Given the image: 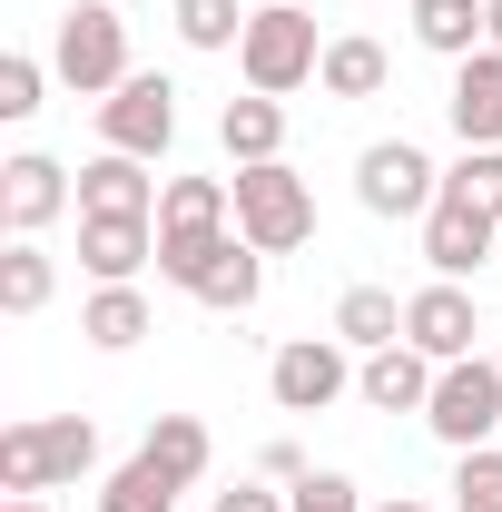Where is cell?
Masks as SVG:
<instances>
[{
  "label": "cell",
  "instance_id": "1",
  "mask_svg": "<svg viewBox=\"0 0 502 512\" xmlns=\"http://www.w3.org/2000/svg\"><path fill=\"white\" fill-rule=\"evenodd\" d=\"M227 217H237L227 178H168V197H158V276L197 286V266L227 247Z\"/></svg>",
  "mask_w": 502,
  "mask_h": 512
},
{
  "label": "cell",
  "instance_id": "2",
  "mask_svg": "<svg viewBox=\"0 0 502 512\" xmlns=\"http://www.w3.org/2000/svg\"><path fill=\"white\" fill-rule=\"evenodd\" d=\"M89 463H99V424L89 414H30V424L0 434V483L10 493H60Z\"/></svg>",
  "mask_w": 502,
  "mask_h": 512
},
{
  "label": "cell",
  "instance_id": "3",
  "mask_svg": "<svg viewBox=\"0 0 502 512\" xmlns=\"http://www.w3.org/2000/svg\"><path fill=\"white\" fill-rule=\"evenodd\" d=\"M237 69H247V89H266V99L306 89L315 69H325V40H315V10H296V0L256 10V20H247V40H237Z\"/></svg>",
  "mask_w": 502,
  "mask_h": 512
},
{
  "label": "cell",
  "instance_id": "4",
  "mask_svg": "<svg viewBox=\"0 0 502 512\" xmlns=\"http://www.w3.org/2000/svg\"><path fill=\"white\" fill-rule=\"evenodd\" d=\"M50 69H60L79 99H109L128 79V20L109 0H69L60 10V40H50Z\"/></svg>",
  "mask_w": 502,
  "mask_h": 512
},
{
  "label": "cell",
  "instance_id": "5",
  "mask_svg": "<svg viewBox=\"0 0 502 512\" xmlns=\"http://www.w3.org/2000/svg\"><path fill=\"white\" fill-rule=\"evenodd\" d=\"M237 237L266 247V256H286V247H306V237H315V197H306V178H296L286 158L237 168Z\"/></svg>",
  "mask_w": 502,
  "mask_h": 512
},
{
  "label": "cell",
  "instance_id": "6",
  "mask_svg": "<svg viewBox=\"0 0 502 512\" xmlns=\"http://www.w3.org/2000/svg\"><path fill=\"white\" fill-rule=\"evenodd\" d=\"M424 424H434L453 453L493 444V424H502V365H493V355H463V365H443V375H434V404H424Z\"/></svg>",
  "mask_w": 502,
  "mask_h": 512
},
{
  "label": "cell",
  "instance_id": "7",
  "mask_svg": "<svg viewBox=\"0 0 502 512\" xmlns=\"http://www.w3.org/2000/svg\"><path fill=\"white\" fill-rule=\"evenodd\" d=\"M355 197L375 207V217H434L443 197V168L414 148V138H375L365 158H355Z\"/></svg>",
  "mask_w": 502,
  "mask_h": 512
},
{
  "label": "cell",
  "instance_id": "8",
  "mask_svg": "<svg viewBox=\"0 0 502 512\" xmlns=\"http://www.w3.org/2000/svg\"><path fill=\"white\" fill-rule=\"evenodd\" d=\"M493 247H502V207H483L473 188H453V178H443L434 217H424V256H434V276H453V286H463Z\"/></svg>",
  "mask_w": 502,
  "mask_h": 512
},
{
  "label": "cell",
  "instance_id": "9",
  "mask_svg": "<svg viewBox=\"0 0 502 512\" xmlns=\"http://www.w3.org/2000/svg\"><path fill=\"white\" fill-rule=\"evenodd\" d=\"M99 138L128 148V158H158V148L178 138V89H168L158 69H128L119 89L99 99Z\"/></svg>",
  "mask_w": 502,
  "mask_h": 512
},
{
  "label": "cell",
  "instance_id": "10",
  "mask_svg": "<svg viewBox=\"0 0 502 512\" xmlns=\"http://www.w3.org/2000/svg\"><path fill=\"white\" fill-rule=\"evenodd\" d=\"M266 384H276V404H286V414H325V404L355 384V365H345V335H296V345H276Z\"/></svg>",
  "mask_w": 502,
  "mask_h": 512
},
{
  "label": "cell",
  "instance_id": "11",
  "mask_svg": "<svg viewBox=\"0 0 502 512\" xmlns=\"http://www.w3.org/2000/svg\"><path fill=\"white\" fill-rule=\"evenodd\" d=\"M473 335H483V325H473V296H463L453 276H434L424 296H404V345H424L434 365H463Z\"/></svg>",
  "mask_w": 502,
  "mask_h": 512
},
{
  "label": "cell",
  "instance_id": "12",
  "mask_svg": "<svg viewBox=\"0 0 502 512\" xmlns=\"http://www.w3.org/2000/svg\"><path fill=\"white\" fill-rule=\"evenodd\" d=\"M60 207H69V168H60V158H40V148H30V158H10V168H0V227H10V237H40Z\"/></svg>",
  "mask_w": 502,
  "mask_h": 512
},
{
  "label": "cell",
  "instance_id": "13",
  "mask_svg": "<svg viewBox=\"0 0 502 512\" xmlns=\"http://www.w3.org/2000/svg\"><path fill=\"white\" fill-rule=\"evenodd\" d=\"M434 355H424V345H375V355H365V375H355V394H365V404H375V414H424V404H434Z\"/></svg>",
  "mask_w": 502,
  "mask_h": 512
},
{
  "label": "cell",
  "instance_id": "14",
  "mask_svg": "<svg viewBox=\"0 0 502 512\" xmlns=\"http://www.w3.org/2000/svg\"><path fill=\"white\" fill-rule=\"evenodd\" d=\"M148 256H158V217H79V266L99 286H128Z\"/></svg>",
  "mask_w": 502,
  "mask_h": 512
},
{
  "label": "cell",
  "instance_id": "15",
  "mask_svg": "<svg viewBox=\"0 0 502 512\" xmlns=\"http://www.w3.org/2000/svg\"><path fill=\"white\" fill-rule=\"evenodd\" d=\"M453 128H463V148H502V50H473V60H453Z\"/></svg>",
  "mask_w": 502,
  "mask_h": 512
},
{
  "label": "cell",
  "instance_id": "16",
  "mask_svg": "<svg viewBox=\"0 0 502 512\" xmlns=\"http://www.w3.org/2000/svg\"><path fill=\"white\" fill-rule=\"evenodd\" d=\"M148 207H158V188H148V158L109 148V158H89V168H79V217H148Z\"/></svg>",
  "mask_w": 502,
  "mask_h": 512
},
{
  "label": "cell",
  "instance_id": "17",
  "mask_svg": "<svg viewBox=\"0 0 502 512\" xmlns=\"http://www.w3.org/2000/svg\"><path fill=\"white\" fill-rule=\"evenodd\" d=\"M197 306H217V316H247L256 296H266V247H247V237H227V247L197 266V286H188Z\"/></svg>",
  "mask_w": 502,
  "mask_h": 512
},
{
  "label": "cell",
  "instance_id": "18",
  "mask_svg": "<svg viewBox=\"0 0 502 512\" xmlns=\"http://www.w3.org/2000/svg\"><path fill=\"white\" fill-rule=\"evenodd\" d=\"M414 40H424L434 60L493 50V0H414Z\"/></svg>",
  "mask_w": 502,
  "mask_h": 512
},
{
  "label": "cell",
  "instance_id": "19",
  "mask_svg": "<svg viewBox=\"0 0 502 512\" xmlns=\"http://www.w3.org/2000/svg\"><path fill=\"white\" fill-rule=\"evenodd\" d=\"M217 138H227V158H237V168H266V158L286 148V109H276L266 89H247V99H227V109H217Z\"/></svg>",
  "mask_w": 502,
  "mask_h": 512
},
{
  "label": "cell",
  "instance_id": "20",
  "mask_svg": "<svg viewBox=\"0 0 502 512\" xmlns=\"http://www.w3.org/2000/svg\"><path fill=\"white\" fill-rule=\"evenodd\" d=\"M50 286H60V266L40 256V237H10V256H0V316H40Z\"/></svg>",
  "mask_w": 502,
  "mask_h": 512
},
{
  "label": "cell",
  "instance_id": "21",
  "mask_svg": "<svg viewBox=\"0 0 502 512\" xmlns=\"http://www.w3.org/2000/svg\"><path fill=\"white\" fill-rule=\"evenodd\" d=\"M79 335L109 345V355H128V345L148 335V296H138V286H99V296L79 306Z\"/></svg>",
  "mask_w": 502,
  "mask_h": 512
},
{
  "label": "cell",
  "instance_id": "22",
  "mask_svg": "<svg viewBox=\"0 0 502 512\" xmlns=\"http://www.w3.org/2000/svg\"><path fill=\"white\" fill-rule=\"evenodd\" d=\"M335 335H345V345H365V355H375V345H404V306H394L384 286H345Z\"/></svg>",
  "mask_w": 502,
  "mask_h": 512
},
{
  "label": "cell",
  "instance_id": "23",
  "mask_svg": "<svg viewBox=\"0 0 502 512\" xmlns=\"http://www.w3.org/2000/svg\"><path fill=\"white\" fill-rule=\"evenodd\" d=\"M178 493H188L178 473H158L148 453H128L119 473H109V493H99V512H178Z\"/></svg>",
  "mask_w": 502,
  "mask_h": 512
},
{
  "label": "cell",
  "instance_id": "24",
  "mask_svg": "<svg viewBox=\"0 0 502 512\" xmlns=\"http://www.w3.org/2000/svg\"><path fill=\"white\" fill-rule=\"evenodd\" d=\"M138 453H148L158 473H178V483H197V473H207V424H197V414H158Z\"/></svg>",
  "mask_w": 502,
  "mask_h": 512
},
{
  "label": "cell",
  "instance_id": "25",
  "mask_svg": "<svg viewBox=\"0 0 502 512\" xmlns=\"http://www.w3.org/2000/svg\"><path fill=\"white\" fill-rule=\"evenodd\" d=\"M315 79H325L335 99H375L384 89V50L375 40H325V69H315Z\"/></svg>",
  "mask_w": 502,
  "mask_h": 512
},
{
  "label": "cell",
  "instance_id": "26",
  "mask_svg": "<svg viewBox=\"0 0 502 512\" xmlns=\"http://www.w3.org/2000/svg\"><path fill=\"white\" fill-rule=\"evenodd\" d=\"M247 0H178V40L188 50H227V40H247Z\"/></svg>",
  "mask_w": 502,
  "mask_h": 512
},
{
  "label": "cell",
  "instance_id": "27",
  "mask_svg": "<svg viewBox=\"0 0 502 512\" xmlns=\"http://www.w3.org/2000/svg\"><path fill=\"white\" fill-rule=\"evenodd\" d=\"M453 512H502V453L493 444H473L453 463Z\"/></svg>",
  "mask_w": 502,
  "mask_h": 512
},
{
  "label": "cell",
  "instance_id": "28",
  "mask_svg": "<svg viewBox=\"0 0 502 512\" xmlns=\"http://www.w3.org/2000/svg\"><path fill=\"white\" fill-rule=\"evenodd\" d=\"M40 79H50V69L30 60V50H10V60H0V119H30V109H40Z\"/></svg>",
  "mask_w": 502,
  "mask_h": 512
},
{
  "label": "cell",
  "instance_id": "29",
  "mask_svg": "<svg viewBox=\"0 0 502 512\" xmlns=\"http://www.w3.org/2000/svg\"><path fill=\"white\" fill-rule=\"evenodd\" d=\"M286 512H365V493H355L345 473H306V483L286 493Z\"/></svg>",
  "mask_w": 502,
  "mask_h": 512
},
{
  "label": "cell",
  "instance_id": "30",
  "mask_svg": "<svg viewBox=\"0 0 502 512\" xmlns=\"http://www.w3.org/2000/svg\"><path fill=\"white\" fill-rule=\"evenodd\" d=\"M453 188H473L483 207H502V148H463V168H443Z\"/></svg>",
  "mask_w": 502,
  "mask_h": 512
},
{
  "label": "cell",
  "instance_id": "31",
  "mask_svg": "<svg viewBox=\"0 0 502 512\" xmlns=\"http://www.w3.org/2000/svg\"><path fill=\"white\" fill-rule=\"evenodd\" d=\"M306 473H315V463L296 444H266V483H306Z\"/></svg>",
  "mask_w": 502,
  "mask_h": 512
},
{
  "label": "cell",
  "instance_id": "32",
  "mask_svg": "<svg viewBox=\"0 0 502 512\" xmlns=\"http://www.w3.org/2000/svg\"><path fill=\"white\" fill-rule=\"evenodd\" d=\"M217 512H286L276 493H256V483H237V493H217Z\"/></svg>",
  "mask_w": 502,
  "mask_h": 512
},
{
  "label": "cell",
  "instance_id": "33",
  "mask_svg": "<svg viewBox=\"0 0 502 512\" xmlns=\"http://www.w3.org/2000/svg\"><path fill=\"white\" fill-rule=\"evenodd\" d=\"M10 512H50V503H40V493H10Z\"/></svg>",
  "mask_w": 502,
  "mask_h": 512
},
{
  "label": "cell",
  "instance_id": "34",
  "mask_svg": "<svg viewBox=\"0 0 502 512\" xmlns=\"http://www.w3.org/2000/svg\"><path fill=\"white\" fill-rule=\"evenodd\" d=\"M375 512H434V503H404V493H394V503H375Z\"/></svg>",
  "mask_w": 502,
  "mask_h": 512
},
{
  "label": "cell",
  "instance_id": "35",
  "mask_svg": "<svg viewBox=\"0 0 502 512\" xmlns=\"http://www.w3.org/2000/svg\"><path fill=\"white\" fill-rule=\"evenodd\" d=\"M493 50H502V0H493Z\"/></svg>",
  "mask_w": 502,
  "mask_h": 512
},
{
  "label": "cell",
  "instance_id": "36",
  "mask_svg": "<svg viewBox=\"0 0 502 512\" xmlns=\"http://www.w3.org/2000/svg\"><path fill=\"white\" fill-rule=\"evenodd\" d=\"M256 10H276V0H256Z\"/></svg>",
  "mask_w": 502,
  "mask_h": 512
},
{
  "label": "cell",
  "instance_id": "37",
  "mask_svg": "<svg viewBox=\"0 0 502 512\" xmlns=\"http://www.w3.org/2000/svg\"><path fill=\"white\" fill-rule=\"evenodd\" d=\"M493 365H502V355H493Z\"/></svg>",
  "mask_w": 502,
  "mask_h": 512
}]
</instances>
